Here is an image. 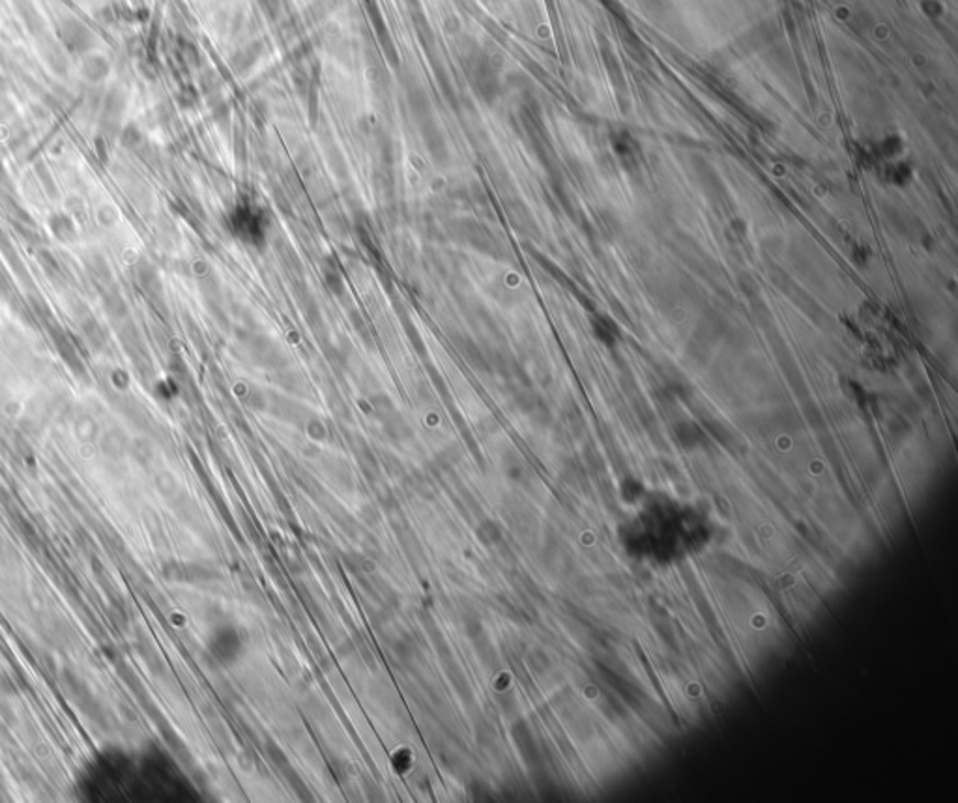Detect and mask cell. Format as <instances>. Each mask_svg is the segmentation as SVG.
Listing matches in <instances>:
<instances>
[{
  "label": "cell",
  "mask_w": 958,
  "mask_h": 803,
  "mask_svg": "<svg viewBox=\"0 0 958 803\" xmlns=\"http://www.w3.org/2000/svg\"><path fill=\"white\" fill-rule=\"evenodd\" d=\"M109 66L107 60H103L102 57H90L87 62H85V66H82V73L87 79L90 81H99L103 77L107 75Z\"/></svg>",
  "instance_id": "3"
},
{
  "label": "cell",
  "mask_w": 958,
  "mask_h": 803,
  "mask_svg": "<svg viewBox=\"0 0 958 803\" xmlns=\"http://www.w3.org/2000/svg\"><path fill=\"white\" fill-rule=\"evenodd\" d=\"M0 173H2V161H0Z\"/></svg>",
  "instance_id": "7"
},
{
  "label": "cell",
  "mask_w": 958,
  "mask_h": 803,
  "mask_svg": "<svg viewBox=\"0 0 958 803\" xmlns=\"http://www.w3.org/2000/svg\"><path fill=\"white\" fill-rule=\"evenodd\" d=\"M4 283H6V276H4V271L0 270V289H2V285H4Z\"/></svg>",
  "instance_id": "6"
},
{
  "label": "cell",
  "mask_w": 958,
  "mask_h": 803,
  "mask_svg": "<svg viewBox=\"0 0 958 803\" xmlns=\"http://www.w3.org/2000/svg\"><path fill=\"white\" fill-rule=\"evenodd\" d=\"M58 38H60V41L64 43L67 51L75 53V55L87 53L92 47L94 41L90 31L77 19L62 21L60 26H58Z\"/></svg>",
  "instance_id": "2"
},
{
  "label": "cell",
  "mask_w": 958,
  "mask_h": 803,
  "mask_svg": "<svg viewBox=\"0 0 958 803\" xmlns=\"http://www.w3.org/2000/svg\"><path fill=\"white\" fill-rule=\"evenodd\" d=\"M51 229L62 240H72L73 235H75V227H73L72 220L67 215H55L51 220Z\"/></svg>",
  "instance_id": "4"
},
{
  "label": "cell",
  "mask_w": 958,
  "mask_h": 803,
  "mask_svg": "<svg viewBox=\"0 0 958 803\" xmlns=\"http://www.w3.org/2000/svg\"><path fill=\"white\" fill-rule=\"evenodd\" d=\"M85 333H87L88 341L92 343V347H103V345H105V335H103L102 328H99V324L94 323V320L92 323L85 324Z\"/></svg>",
  "instance_id": "5"
},
{
  "label": "cell",
  "mask_w": 958,
  "mask_h": 803,
  "mask_svg": "<svg viewBox=\"0 0 958 803\" xmlns=\"http://www.w3.org/2000/svg\"><path fill=\"white\" fill-rule=\"evenodd\" d=\"M618 539L636 562L672 568L706 551L713 541V527L698 507L653 495L621 522Z\"/></svg>",
  "instance_id": "1"
}]
</instances>
